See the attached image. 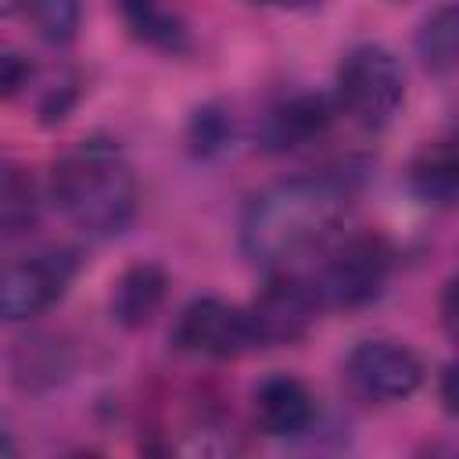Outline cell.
Masks as SVG:
<instances>
[{
    "mask_svg": "<svg viewBox=\"0 0 459 459\" xmlns=\"http://www.w3.org/2000/svg\"><path fill=\"white\" fill-rule=\"evenodd\" d=\"M409 190L434 208H452L455 194H459V161H455V143L452 136H437L427 140L412 161H409Z\"/></svg>",
    "mask_w": 459,
    "mask_h": 459,
    "instance_id": "4fadbf2b",
    "label": "cell"
},
{
    "mask_svg": "<svg viewBox=\"0 0 459 459\" xmlns=\"http://www.w3.org/2000/svg\"><path fill=\"white\" fill-rule=\"evenodd\" d=\"M455 366L448 362L445 369H441V405H445V412H455Z\"/></svg>",
    "mask_w": 459,
    "mask_h": 459,
    "instance_id": "44dd1931",
    "label": "cell"
},
{
    "mask_svg": "<svg viewBox=\"0 0 459 459\" xmlns=\"http://www.w3.org/2000/svg\"><path fill=\"white\" fill-rule=\"evenodd\" d=\"M14 452H18V448H14V441H11V437H7V430L0 427V455H14Z\"/></svg>",
    "mask_w": 459,
    "mask_h": 459,
    "instance_id": "603a6c76",
    "label": "cell"
},
{
    "mask_svg": "<svg viewBox=\"0 0 459 459\" xmlns=\"http://www.w3.org/2000/svg\"><path fill=\"white\" fill-rule=\"evenodd\" d=\"M50 201L82 237L111 240L136 219L140 183L115 140L90 136L57 154L50 169Z\"/></svg>",
    "mask_w": 459,
    "mask_h": 459,
    "instance_id": "7a4b0ae2",
    "label": "cell"
},
{
    "mask_svg": "<svg viewBox=\"0 0 459 459\" xmlns=\"http://www.w3.org/2000/svg\"><path fill=\"white\" fill-rule=\"evenodd\" d=\"M247 312L255 323L258 348H280V344L301 341L312 330V323L319 319L323 305H319V294L308 276L273 269L265 287L247 301Z\"/></svg>",
    "mask_w": 459,
    "mask_h": 459,
    "instance_id": "ba28073f",
    "label": "cell"
},
{
    "mask_svg": "<svg viewBox=\"0 0 459 459\" xmlns=\"http://www.w3.org/2000/svg\"><path fill=\"white\" fill-rule=\"evenodd\" d=\"M233 147V118L222 104H201L194 108L186 122V151L201 161L219 158Z\"/></svg>",
    "mask_w": 459,
    "mask_h": 459,
    "instance_id": "e0dca14e",
    "label": "cell"
},
{
    "mask_svg": "<svg viewBox=\"0 0 459 459\" xmlns=\"http://www.w3.org/2000/svg\"><path fill=\"white\" fill-rule=\"evenodd\" d=\"M452 298H455V280H448L445 290H441V323H445L448 337H455V305H452Z\"/></svg>",
    "mask_w": 459,
    "mask_h": 459,
    "instance_id": "ffe728a7",
    "label": "cell"
},
{
    "mask_svg": "<svg viewBox=\"0 0 459 459\" xmlns=\"http://www.w3.org/2000/svg\"><path fill=\"white\" fill-rule=\"evenodd\" d=\"M25 14L47 43L65 47L82 25V0H25Z\"/></svg>",
    "mask_w": 459,
    "mask_h": 459,
    "instance_id": "ac0fdd59",
    "label": "cell"
},
{
    "mask_svg": "<svg viewBox=\"0 0 459 459\" xmlns=\"http://www.w3.org/2000/svg\"><path fill=\"white\" fill-rule=\"evenodd\" d=\"M337 115V104L323 93H312V90H301V93H290L283 97L280 104H273L262 118V147L280 154V151H294V147H305L312 140H319L330 122Z\"/></svg>",
    "mask_w": 459,
    "mask_h": 459,
    "instance_id": "9c48e42d",
    "label": "cell"
},
{
    "mask_svg": "<svg viewBox=\"0 0 459 459\" xmlns=\"http://www.w3.org/2000/svg\"><path fill=\"white\" fill-rule=\"evenodd\" d=\"M18 7H25V0H0V18L11 14V11H18Z\"/></svg>",
    "mask_w": 459,
    "mask_h": 459,
    "instance_id": "cb8c5ba5",
    "label": "cell"
},
{
    "mask_svg": "<svg viewBox=\"0 0 459 459\" xmlns=\"http://www.w3.org/2000/svg\"><path fill=\"white\" fill-rule=\"evenodd\" d=\"M11 377L25 391H43L68 380L75 355L57 333H29L11 348Z\"/></svg>",
    "mask_w": 459,
    "mask_h": 459,
    "instance_id": "7c38bea8",
    "label": "cell"
},
{
    "mask_svg": "<svg viewBox=\"0 0 459 459\" xmlns=\"http://www.w3.org/2000/svg\"><path fill=\"white\" fill-rule=\"evenodd\" d=\"M344 384L366 402H405L423 384V362L402 341L369 337L344 355Z\"/></svg>",
    "mask_w": 459,
    "mask_h": 459,
    "instance_id": "52a82bcc",
    "label": "cell"
},
{
    "mask_svg": "<svg viewBox=\"0 0 459 459\" xmlns=\"http://www.w3.org/2000/svg\"><path fill=\"white\" fill-rule=\"evenodd\" d=\"M351 212V186L337 176H290L258 190L240 215V251L262 269L323 247Z\"/></svg>",
    "mask_w": 459,
    "mask_h": 459,
    "instance_id": "6da1fadb",
    "label": "cell"
},
{
    "mask_svg": "<svg viewBox=\"0 0 459 459\" xmlns=\"http://www.w3.org/2000/svg\"><path fill=\"white\" fill-rule=\"evenodd\" d=\"M79 273V255L47 247L0 265V323H22L65 298Z\"/></svg>",
    "mask_w": 459,
    "mask_h": 459,
    "instance_id": "8992f818",
    "label": "cell"
},
{
    "mask_svg": "<svg viewBox=\"0 0 459 459\" xmlns=\"http://www.w3.org/2000/svg\"><path fill=\"white\" fill-rule=\"evenodd\" d=\"M255 4H269V7H312L319 0H255Z\"/></svg>",
    "mask_w": 459,
    "mask_h": 459,
    "instance_id": "7402d4cb",
    "label": "cell"
},
{
    "mask_svg": "<svg viewBox=\"0 0 459 459\" xmlns=\"http://www.w3.org/2000/svg\"><path fill=\"white\" fill-rule=\"evenodd\" d=\"M416 54L420 65L430 75H448L455 68V54H459V11L452 0L437 4L416 32Z\"/></svg>",
    "mask_w": 459,
    "mask_h": 459,
    "instance_id": "2e32d148",
    "label": "cell"
},
{
    "mask_svg": "<svg viewBox=\"0 0 459 459\" xmlns=\"http://www.w3.org/2000/svg\"><path fill=\"white\" fill-rule=\"evenodd\" d=\"M251 409H255L258 430L269 434V437L305 434L312 427V420H316V398H312V391L298 377H290V373L265 377L255 387Z\"/></svg>",
    "mask_w": 459,
    "mask_h": 459,
    "instance_id": "30bf717a",
    "label": "cell"
},
{
    "mask_svg": "<svg viewBox=\"0 0 459 459\" xmlns=\"http://www.w3.org/2000/svg\"><path fill=\"white\" fill-rule=\"evenodd\" d=\"M337 111L362 129H384L405 100L402 61L384 43H355L337 65Z\"/></svg>",
    "mask_w": 459,
    "mask_h": 459,
    "instance_id": "277c9868",
    "label": "cell"
},
{
    "mask_svg": "<svg viewBox=\"0 0 459 459\" xmlns=\"http://www.w3.org/2000/svg\"><path fill=\"white\" fill-rule=\"evenodd\" d=\"M165 294H169L165 269L154 262H136L111 287V298H108L111 319L126 330H140L158 316V308L165 305Z\"/></svg>",
    "mask_w": 459,
    "mask_h": 459,
    "instance_id": "8fae6325",
    "label": "cell"
},
{
    "mask_svg": "<svg viewBox=\"0 0 459 459\" xmlns=\"http://www.w3.org/2000/svg\"><path fill=\"white\" fill-rule=\"evenodd\" d=\"M32 75V61L22 50H0V100L14 97Z\"/></svg>",
    "mask_w": 459,
    "mask_h": 459,
    "instance_id": "d6986e66",
    "label": "cell"
},
{
    "mask_svg": "<svg viewBox=\"0 0 459 459\" xmlns=\"http://www.w3.org/2000/svg\"><path fill=\"white\" fill-rule=\"evenodd\" d=\"M39 186L25 161L0 154V240H18L39 226Z\"/></svg>",
    "mask_w": 459,
    "mask_h": 459,
    "instance_id": "5bb4252c",
    "label": "cell"
},
{
    "mask_svg": "<svg viewBox=\"0 0 459 459\" xmlns=\"http://www.w3.org/2000/svg\"><path fill=\"white\" fill-rule=\"evenodd\" d=\"M169 341L176 351L197 359H240L258 348L247 305H233L212 294L194 298L179 308Z\"/></svg>",
    "mask_w": 459,
    "mask_h": 459,
    "instance_id": "5b68a950",
    "label": "cell"
},
{
    "mask_svg": "<svg viewBox=\"0 0 459 459\" xmlns=\"http://www.w3.org/2000/svg\"><path fill=\"white\" fill-rule=\"evenodd\" d=\"M115 7L133 39L165 54L190 50V29L172 7H165V0H115Z\"/></svg>",
    "mask_w": 459,
    "mask_h": 459,
    "instance_id": "9a60e30c",
    "label": "cell"
},
{
    "mask_svg": "<svg viewBox=\"0 0 459 459\" xmlns=\"http://www.w3.org/2000/svg\"><path fill=\"white\" fill-rule=\"evenodd\" d=\"M391 265H394V247L384 233L359 230V233L341 237L326 251L319 273L312 276L319 305L348 312V308H362V305L377 301L387 287Z\"/></svg>",
    "mask_w": 459,
    "mask_h": 459,
    "instance_id": "3957f363",
    "label": "cell"
}]
</instances>
